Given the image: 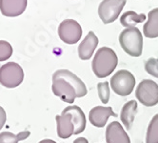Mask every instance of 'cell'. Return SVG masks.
Masks as SVG:
<instances>
[{
    "mask_svg": "<svg viewBox=\"0 0 158 143\" xmlns=\"http://www.w3.org/2000/svg\"><path fill=\"white\" fill-rule=\"evenodd\" d=\"M136 113H137V102L135 100H131L123 106L120 114V119L127 130L131 129Z\"/></svg>",
    "mask_w": 158,
    "mask_h": 143,
    "instance_id": "14",
    "label": "cell"
},
{
    "mask_svg": "<svg viewBox=\"0 0 158 143\" xmlns=\"http://www.w3.org/2000/svg\"><path fill=\"white\" fill-rule=\"evenodd\" d=\"M97 92L102 103L107 104L110 100V86L107 81L97 84Z\"/></svg>",
    "mask_w": 158,
    "mask_h": 143,
    "instance_id": "19",
    "label": "cell"
},
{
    "mask_svg": "<svg viewBox=\"0 0 158 143\" xmlns=\"http://www.w3.org/2000/svg\"><path fill=\"white\" fill-rule=\"evenodd\" d=\"M98 45V38L94 32H89V34L83 39L78 47V56L82 60H89Z\"/></svg>",
    "mask_w": 158,
    "mask_h": 143,
    "instance_id": "13",
    "label": "cell"
},
{
    "mask_svg": "<svg viewBox=\"0 0 158 143\" xmlns=\"http://www.w3.org/2000/svg\"><path fill=\"white\" fill-rule=\"evenodd\" d=\"M119 43L129 56L138 57L143 51V37L142 34L136 27L126 28L121 32L119 36Z\"/></svg>",
    "mask_w": 158,
    "mask_h": 143,
    "instance_id": "4",
    "label": "cell"
},
{
    "mask_svg": "<svg viewBox=\"0 0 158 143\" xmlns=\"http://www.w3.org/2000/svg\"><path fill=\"white\" fill-rule=\"evenodd\" d=\"M144 36L148 38L158 37V8L149 12L148 21L143 28Z\"/></svg>",
    "mask_w": 158,
    "mask_h": 143,
    "instance_id": "15",
    "label": "cell"
},
{
    "mask_svg": "<svg viewBox=\"0 0 158 143\" xmlns=\"http://www.w3.org/2000/svg\"><path fill=\"white\" fill-rule=\"evenodd\" d=\"M73 143H89V141L85 137H78L73 141Z\"/></svg>",
    "mask_w": 158,
    "mask_h": 143,
    "instance_id": "23",
    "label": "cell"
},
{
    "mask_svg": "<svg viewBox=\"0 0 158 143\" xmlns=\"http://www.w3.org/2000/svg\"><path fill=\"white\" fill-rule=\"evenodd\" d=\"M55 119L57 123V136L63 139L83 133L86 129L85 114L81 108L76 105L66 107L61 116L57 115Z\"/></svg>",
    "mask_w": 158,
    "mask_h": 143,
    "instance_id": "2",
    "label": "cell"
},
{
    "mask_svg": "<svg viewBox=\"0 0 158 143\" xmlns=\"http://www.w3.org/2000/svg\"><path fill=\"white\" fill-rule=\"evenodd\" d=\"M127 0H103L98 8V15L104 24L114 22L125 6Z\"/></svg>",
    "mask_w": 158,
    "mask_h": 143,
    "instance_id": "8",
    "label": "cell"
},
{
    "mask_svg": "<svg viewBox=\"0 0 158 143\" xmlns=\"http://www.w3.org/2000/svg\"><path fill=\"white\" fill-rule=\"evenodd\" d=\"M7 120V115L5 110L0 106V130L3 128V126L5 125V122Z\"/></svg>",
    "mask_w": 158,
    "mask_h": 143,
    "instance_id": "22",
    "label": "cell"
},
{
    "mask_svg": "<svg viewBox=\"0 0 158 143\" xmlns=\"http://www.w3.org/2000/svg\"><path fill=\"white\" fill-rule=\"evenodd\" d=\"M145 70L151 75L158 78V58H150L145 63Z\"/></svg>",
    "mask_w": 158,
    "mask_h": 143,
    "instance_id": "21",
    "label": "cell"
},
{
    "mask_svg": "<svg viewBox=\"0 0 158 143\" xmlns=\"http://www.w3.org/2000/svg\"><path fill=\"white\" fill-rule=\"evenodd\" d=\"M112 116L117 117V115L114 113L111 107H104V106H96L91 110L89 115V120L92 125L102 128L106 125L109 117Z\"/></svg>",
    "mask_w": 158,
    "mask_h": 143,
    "instance_id": "10",
    "label": "cell"
},
{
    "mask_svg": "<svg viewBox=\"0 0 158 143\" xmlns=\"http://www.w3.org/2000/svg\"><path fill=\"white\" fill-rule=\"evenodd\" d=\"M52 90L54 95L70 104L76 97H83L88 93L84 82L69 70H58L53 74Z\"/></svg>",
    "mask_w": 158,
    "mask_h": 143,
    "instance_id": "1",
    "label": "cell"
},
{
    "mask_svg": "<svg viewBox=\"0 0 158 143\" xmlns=\"http://www.w3.org/2000/svg\"><path fill=\"white\" fill-rule=\"evenodd\" d=\"M135 86L134 75L127 71L120 70L111 76L110 87L112 91L120 96H127L131 95Z\"/></svg>",
    "mask_w": 158,
    "mask_h": 143,
    "instance_id": "6",
    "label": "cell"
},
{
    "mask_svg": "<svg viewBox=\"0 0 158 143\" xmlns=\"http://www.w3.org/2000/svg\"><path fill=\"white\" fill-rule=\"evenodd\" d=\"M58 36L63 42L72 45L81 39L82 28L77 21L66 19L61 22L58 27Z\"/></svg>",
    "mask_w": 158,
    "mask_h": 143,
    "instance_id": "9",
    "label": "cell"
},
{
    "mask_svg": "<svg viewBox=\"0 0 158 143\" xmlns=\"http://www.w3.org/2000/svg\"><path fill=\"white\" fill-rule=\"evenodd\" d=\"M146 15L144 14L137 15L133 11H128L124 13L120 17V23L126 28H133L136 24L142 23L146 20Z\"/></svg>",
    "mask_w": 158,
    "mask_h": 143,
    "instance_id": "16",
    "label": "cell"
},
{
    "mask_svg": "<svg viewBox=\"0 0 158 143\" xmlns=\"http://www.w3.org/2000/svg\"><path fill=\"white\" fill-rule=\"evenodd\" d=\"M27 4V0H0V11L5 16L15 17L25 12Z\"/></svg>",
    "mask_w": 158,
    "mask_h": 143,
    "instance_id": "11",
    "label": "cell"
},
{
    "mask_svg": "<svg viewBox=\"0 0 158 143\" xmlns=\"http://www.w3.org/2000/svg\"><path fill=\"white\" fill-rule=\"evenodd\" d=\"M24 79V72L15 62H8L0 67V84L6 88L18 87Z\"/></svg>",
    "mask_w": 158,
    "mask_h": 143,
    "instance_id": "5",
    "label": "cell"
},
{
    "mask_svg": "<svg viewBox=\"0 0 158 143\" xmlns=\"http://www.w3.org/2000/svg\"><path fill=\"white\" fill-rule=\"evenodd\" d=\"M13 54L12 45L4 40H0V62L9 59Z\"/></svg>",
    "mask_w": 158,
    "mask_h": 143,
    "instance_id": "20",
    "label": "cell"
},
{
    "mask_svg": "<svg viewBox=\"0 0 158 143\" xmlns=\"http://www.w3.org/2000/svg\"><path fill=\"white\" fill-rule=\"evenodd\" d=\"M146 143H158V114L152 117L147 129Z\"/></svg>",
    "mask_w": 158,
    "mask_h": 143,
    "instance_id": "17",
    "label": "cell"
},
{
    "mask_svg": "<svg viewBox=\"0 0 158 143\" xmlns=\"http://www.w3.org/2000/svg\"><path fill=\"white\" fill-rule=\"evenodd\" d=\"M118 64V57L114 50L108 47L100 48L94 57L92 68L98 78L109 76L115 70Z\"/></svg>",
    "mask_w": 158,
    "mask_h": 143,
    "instance_id": "3",
    "label": "cell"
},
{
    "mask_svg": "<svg viewBox=\"0 0 158 143\" xmlns=\"http://www.w3.org/2000/svg\"><path fill=\"white\" fill-rule=\"evenodd\" d=\"M38 143H56V142L53 141V140H52V139H43V140H41Z\"/></svg>",
    "mask_w": 158,
    "mask_h": 143,
    "instance_id": "24",
    "label": "cell"
},
{
    "mask_svg": "<svg viewBox=\"0 0 158 143\" xmlns=\"http://www.w3.org/2000/svg\"><path fill=\"white\" fill-rule=\"evenodd\" d=\"M136 98L141 104L152 107L158 104V84L151 79L142 80L135 91Z\"/></svg>",
    "mask_w": 158,
    "mask_h": 143,
    "instance_id": "7",
    "label": "cell"
},
{
    "mask_svg": "<svg viewBox=\"0 0 158 143\" xmlns=\"http://www.w3.org/2000/svg\"><path fill=\"white\" fill-rule=\"evenodd\" d=\"M31 133L29 131L22 132L17 135H14L10 132H4L0 134V143H18L21 140H24L29 137Z\"/></svg>",
    "mask_w": 158,
    "mask_h": 143,
    "instance_id": "18",
    "label": "cell"
},
{
    "mask_svg": "<svg viewBox=\"0 0 158 143\" xmlns=\"http://www.w3.org/2000/svg\"><path fill=\"white\" fill-rule=\"evenodd\" d=\"M107 143H131L130 137L118 121L110 122L106 129Z\"/></svg>",
    "mask_w": 158,
    "mask_h": 143,
    "instance_id": "12",
    "label": "cell"
}]
</instances>
